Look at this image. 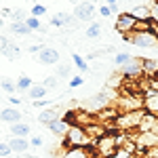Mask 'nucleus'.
Listing matches in <instances>:
<instances>
[{
	"mask_svg": "<svg viewBox=\"0 0 158 158\" xmlns=\"http://www.w3.org/2000/svg\"><path fill=\"white\" fill-rule=\"evenodd\" d=\"M25 25L30 27V32H32V30H40V27H42V25H40V19H36V17H27V19H25Z\"/></svg>",
	"mask_w": 158,
	"mask_h": 158,
	"instance_id": "obj_33",
	"label": "nucleus"
},
{
	"mask_svg": "<svg viewBox=\"0 0 158 158\" xmlns=\"http://www.w3.org/2000/svg\"><path fill=\"white\" fill-rule=\"evenodd\" d=\"M6 47H9V38H6V36H0V53L6 49Z\"/></svg>",
	"mask_w": 158,
	"mask_h": 158,
	"instance_id": "obj_39",
	"label": "nucleus"
},
{
	"mask_svg": "<svg viewBox=\"0 0 158 158\" xmlns=\"http://www.w3.org/2000/svg\"><path fill=\"white\" fill-rule=\"evenodd\" d=\"M72 61L76 63V68H78L80 72H86V70H89V65H86V61L82 59V57H80L78 53H74V55H72Z\"/></svg>",
	"mask_w": 158,
	"mask_h": 158,
	"instance_id": "obj_30",
	"label": "nucleus"
},
{
	"mask_svg": "<svg viewBox=\"0 0 158 158\" xmlns=\"http://www.w3.org/2000/svg\"><path fill=\"white\" fill-rule=\"evenodd\" d=\"M2 55L6 57L9 61H15V59H19V55H21V51H19V47H15L13 42H9V47L2 51Z\"/></svg>",
	"mask_w": 158,
	"mask_h": 158,
	"instance_id": "obj_21",
	"label": "nucleus"
},
{
	"mask_svg": "<svg viewBox=\"0 0 158 158\" xmlns=\"http://www.w3.org/2000/svg\"><path fill=\"white\" fill-rule=\"evenodd\" d=\"M143 112L158 118V93L156 91L146 89V93H143Z\"/></svg>",
	"mask_w": 158,
	"mask_h": 158,
	"instance_id": "obj_9",
	"label": "nucleus"
},
{
	"mask_svg": "<svg viewBox=\"0 0 158 158\" xmlns=\"http://www.w3.org/2000/svg\"><path fill=\"white\" fill-rule=\"evenodd\" d=\"M42 15H47V6L44 4H34L32 6V17H42Z\"/></svg>",
	"mask_w": 158,
	"mask_h": 158,
	"instance_id": "obj_32",
	"label": "nucleus"
},
{
	"mask_svg": "<svg viewBox=\"0 0 158 158\" xmlns=\"http://www.w3.org/2000/svg\"><path fill=\"white\" fill-rule=\"evenodd\" d=\"M133 156H135V154H131L127 148H118V150H116L110 158H133Z\"/></svg>",
	"mask_w": 158,
	"mask_h": 158,
	"instance_id": "obj_31",
	"label": "nucleus"
},
{
	"mask_svg": "<svg viewBox=\"0 0 158 158\" xmlns=\"http://www.w3.org/2000/svg\"><path fill=\"white\" fill-rule=\"evenodd\" d=\"M152 133L158 135V118H156V122H154V127H152Z\"/></svg>",
	"mask_w": 158,
	"mask_h": 158,
	"instance_id": "obj_42",
	"label": "nucleus"
},
{
	"mask_svg": "<svg viewBox=\"0 0 158 158\" xmlns=\"http://www.w3.org/2000/svg\"><path fill=\"white\" fill-rule=\"evenodd\" d=\"M13 150L9 146V141H0V156H11Z\"/></svg>",
	"mask_w": 158,
	"mask_h": 158,
	"instance_id": "obj_34",
	"label": "nucleus"
},
{
	"mask_svg": "<svg viewBox=\"0 0 158 158\" xmlns=\"http://www.w3.org/2000/svg\"><path fill=\"white\" fill-rule=\"evenodd\" d=\"M93 139L89 137L85 127L78 124H70L68 133L63 135V148H91Z\"/></svg>",
	"mask_w": 158,
	"mask_h": 158,
	"instance_id": "obj_1",
	"label": "nucleus"
},
{
	"mask_svg": "<svg viewBox=\"0 0 158 158\" xmlns=\"http://www.w3.org/2000/svg\"><path fill=\"white\" fill-rule=\"evenodd\" d=\"M42 146V137H32L30 139V148H40Z\"/></svg>",
	"mask_w": 158,
	"mask_h": 158,
	"instance_id": "obj_37",
	"label": "nucleus"
},
{
	"mask_svg": "<svg viewBox=\"0 0 158 158\" xmlns=\"http://www.w3.org/2000/svg\"><path fill=\"white\" fill-rule=\"evenodd\" d=\"M93 15H95V4H91V2H78L74 6V19H78V21H91Z\"/></svg>",
	"mask_w": 158,
	"mask_h": 158,
	"instance_id": "obj_7",
	"label": "nucleus"
},
{
	"mask_svg": "<svg viewBox=\"0 0 158 158\" xmlns=\"http://www.w3.org/2000/svg\"><path fill=\"white\" fill-rule=\"evenodd\" d=\"M57 118H61V110H59V106H51V108H47V110H42L40 114H38V120H40V124H51L53 120H57Z\"/></svg>",
	"mask_w": 158,
	"mask_h": 158,
	"instance_id": "obj_11",
	"label": "nucleus"
},
{
	"mask_svg": "<svg viewBox=\"0 0 158 158\" xmlns=\"http://www.w3.org/2000/svg\"><path fill=\"white\" fill-rule=\"evenodd\" d=\"M21 118H23V114L17 108H2L0 110V120L6 122V124H17V122H21Z\"/></svg>",
	"mask_w": 158,
	"mask_h": 158,
	"instance_id": "obj_12",
	"label": "nucleus"
},
{
	"mask_svg": "<svg viewBox=\"0 0 158 158\" xmlns=\"http://www.w3.org/2000/svg\"><path fill=\"white\" fill-rule=\"evenodd\" d=\"M148 9H150V23L158 27V0L156 2H150Z\"/></svg>",
	"mask_w": 158,
	"mask_h": 158,
	"instance_id": "obj_27",
	"label": "nucleus"
},
{
	"mask_svg": "<svg viewBox=\"0 0 158 158\" xmlns=\"http://www.w3.org/2000/svg\"><path fill=\"white\" fill-rule=\"evenodd\" d=\"M124 40L135 44V47H143V49H148V47H158V34H154L152 30L150 32H133V34H127Z\"/></svg>",
	"mask_w": 158,
	"mask_h": 158,
	"instance_id": "obj_5",
	"label": "nucleus"
},
{
	"mask_svg": "<svg viewBox=\"0 0 158 158\" xmlns=\"http://www.w3.org/2000/svg\"><path fill=\"white\" fill-rule=\"evenodd\" d=\"M131 15H133L137 21H150V9H148V4H137L135 9H131Z\"/></svg>",
	"mask_w": 158,
	"mask_h": 158,
	"instance_id": "obj_17",
	"label": "nucleus"
},
{
	"mask_svg": "<svg viewBox=\"0 0 158 158\" xmlns=\"http://www.w3.org/2000/svg\"><path fill=\"white\" fill-rule=\"evenodd\" d=\"M135 23H137V19H135L129 11H124V13H120V15L116 17L114 27H116V32H120L122 36H127V34H131V32L135 30Z\"/></svg>",
	"mask_w": 158,
	"mask_h": 158,
	"instance_id": "obj_6",
	"label": "nucleus"
},
{
	"mask_svg": "<svg viewBox=\"0 0 158 158\" xmlns=\"http://www.w3.org/2000/svg\"><path fill=\"white\" fill-rule=\"evenodd\" d=\"M70 74H72V70H70L68 63H59V65H57V74H55V76H57L59 80H61V78H68Z\"/></svg>",
	"mask_w": 158,
	"mask_h": 158,
	"instance_id": "obj_29",
	"label": "nucleus"
},
{
	"mask_svg": "<svg viewBox=\"0 0 158 158\" xmlns=\"http://www.w3.org/2000/svg\"><path fill=\"white\" fill-rule=\"evenodd\" d=\"M30 124L27 122H17V124H11V135L13 137H21V139H25L27 135H30Z\"/></svg>",
	"mask_w": 158,
	"mask_h": 158,
	"instance_id": "obj_18",
	"label": "nucleus"
},
{
	"mask_svg": "<svg viewBox=\"0 0 158 158\" xmlns=\"http://www.w3.org/2000/svg\"><path fill=\"white\" fill-rule=\"evenodd\" d=\"M139 65H141V72H146V74L158 72V61H154V59H139Z\"/></svg>",
	"mask_w": 158,
	"mask_h": 158,
	"instance_id": "obj_20",
	"label": "nucleus"
},
{
	"mask_svg": "<svg viewBox=\"0 0 158 158\" xmlns=\"http://www.w3.org/2000/svg\"><path fill=\"white\" fill-rule=\"evenodd\" d=\"M116 150H118V135H114V133H106L103 137H99L95 141L97 158H110Z\"/></svg>",
	"mask_w": 158,
	"mask_h": 158,
	"instance_id": "obj_4",
	"label": "nucleus"
},
{
	"mask_svg": "<svg viewBox=\"0 0 158 158\" xmlns=\"http://www.w3.org/2000/svg\"><path fill=\"white\" fill-rule=\"evenodd\" d=\"M85 36H86V38H91V40L99 38V36H101V23H91L89 27H86Z\"/></svg>",
	"mask_w": 158,
	"mask_h": 158,
	"instance_id": "obj_23",
	"label": "nucleus"
},
{
	"mask_svg": "<svg viewBox=\"0 0 158 158\" xmlns=\"http://www.w3.org/2000/svg\"><path fill=\"white\" fill-rule=\"evenodd\" d=\"M122 74H124L127 78H137V76H141V65H139V59H133L131 63H127V65L122 68Z\"/></svg>",
	"mask_w": 158,
	"mask_h": 158,
	"instance_id": "obj_16",
	"label": "nucleus"
},
{
	"mask_svg": "<svg viewBox=\"0 0 158 158\" xmlns=\"http://www.w3.org/2000/svg\"><path fill=\"white\" fill-rule=\"evenodd\" d=\"M82 82H85V78H82V76H74L72 80H70V86L74 89V86H80Z\"/></svg>",
	"mask_w": 158,
	"mask_h": 158,
	"instance_id": "obj_36",
	"label": "nucleus"
},
{
	"mask_svg": "<svg viewBox=\"0 0 158 158\" xmlns=\"http://www.w3.org/2000/svg\"><path fill=\"white\" fill-rule=\"evenodd\" d=\"M2 25H4V19H0V27H2Z\"/></svg>",
	"mask_w": 158,
	"mask_h": 158,
	"instance_id": "obj_43",
	"label": "nucleus"
},
{
	"mask_svg": "<svg viewBox=\"0 0 158 158\" xmlns=\"http://www.w3.org/2000/svg\"><path fill=\"white\" fill-rule=\"evenodd\" d=\"M30 89H32V78H30V76H21V78L17 80V91L27 93Z\"/></svg>",
	"mask_w": 158,
	"mask_h": 158,
	"instance_id": "obj_25",
	"label": "nucleus"
},
{
	"mask_svg": "<svg viewBox=\"0 0 158 158\" xmlns=\"http://www.w3.org/2000/svg\"><path fill=\"white\" fill-rule=\"evenodd\" d=\"M9 146H11L13 152L25 154V152L30 150V141H27V139H21V137H11V139H9Z\"/></svg>",
	"mask_w": 158,
	"mask_h": 158,
	"instance_id": "obj_15",
	"label": "nucleus"
},
{
	"mask_svg": "<svg viewBox=\"0 0 158 158\" xmlns=\"http://www.w3.org/2000/svg\"><path fill=\"white\" fill-rule=\"evenodd\" d=\"M27 97L32 99V101H40V99L47 97V89L42 85H32V89L27 91Z\"/></svg>",
	"mask_w": 158,
	"mask_h": 158,
	"instance_id": "obj_19",
	"label": "nucleus"
},
{
	"mask_svg": "<svg viewBox=\"0 0 158 158\" xmlns=\"http://www.w3.org/2000/svg\"><path fill=\"white\" fill-rule=\"evenodd\" d=\"M9 103H13V108H15V106H19V103H21V97H15V95H11V97H9Z\"/></svg>",
	"mask_w": 158,
	"mask_h": 158,
	"instance_id": "obj_41",
	"label": "nucleus"
},
{
	"mask_svg": "<svg viewBox=\"0 0 158 158\" xmlns=\"http://www.w3.org/2000/svg\"><path fill=\"white\" fill-rule=\"evenodd\" d=\"M47 129H49L53 135H57V137H63V135L68 133V129H70V124L65 120H61V118H57V120H53L51 124H47Z\"/></svg>",
	"mask_w": 158,
	"mask_h": 158,
	"instance_id": "obj_14",
	"label": "nucleus"
},
{
	"mask_svg": "<svg viewBox=\"0 0 158 158\" xmlns=\"http://www.w3.org/2000/svg\"><path fill=\"white\" fill-rule=\"evenodd\" d=\"M38 61L40 63H44V65H55V63H59V51L55 49V47H42V51L36 55Z\"/></svg>",
	"mask_w": 158,
	"mask_h": 158,
	"instance_id": "obj_10",
	"label": "nucleus"
},
{
	"mask_svg": "<svg viewBox=\"0 0 158 158\" xmlns=\"http://www.w3.org/2000/svg\"><path fill=\"white\" fill-rule=\"evenodd\" d=\"M114 103V95H112V91L110 89H106V91H99V93H95L93 97H89L82 103V110L85 112H89V114H95V112H103V110H108L110 106Z\"/></svg>",
	"mask_w": 158,
	"mask_h": 158,
	"instance_id": "obj_2",
	"label": "nucleus"
},
{
	"mask_svg": "<svg viewBox=\"0 0 158 158\" xmlns=\"http://www.w3.org/2000/svg\"><path fill=\"white\" fill-rule=\"evenodd\" d=\"M59 158H97V154L91 148H63Z\"/></svg>",
	"mask_w": 158,
	"mask_h": 158,
	"instance_id": "obj_8",
	"label": "nucleus"
},
{
	"mask_svg": "<svg viewBox=\"0 0 158 158\" xmlns=\"http://www.w3.org/2000/svg\"><path fill=\"white\" fill-rule=\"evenodd\" d=\"M99 15H101V17H110V15H112L110 9H108V4H106V6H99Z\"/></svg>",
	"mask_w": 158,
	"mask_h": 158,
	"instance_id": "obj_40",
	"label": "nucleus"
},
{
	"mask_svg": "<svg viewBox=\"0 0 158 158\" xmlns=\"http://www.w3.org/2000/svg\"><path fill=\"white\" fill-rule=\"evenodd\" d=\"M11 32L17 34V36H27L30 34V27L25 25V21H21V23H11Z\"/></svg>",
	"mask_w": 158,
	"mask_h": 158,
	"instance_id": "obj_24",
	"label": "nucleus"
},
{
	"mask_svg": "<svg viewBox=\"0 0 158 158\" xmlns=\"http://www.w3.org/2000/svg\"><path fill=\"white\" fill-rule=\"evenodd\" d=\"M0 80H2V78H0Z\"/></svg>",
	"mask_w": 158,
	"mask_h": 158,
	"instance_id": "obj_44",
	"label": "nucleus"
},
{
	"mask_svg": "<svg viewBox=\"0 0 158 158\" xmlns=\"http://www.w3.org/2000/svg\"><path fill=\"white\" fill-rule=\"evenodd\" d=\"M51 25H55V27L76 25V19H74V15H70V13H57V15H53V19H51Z\"/></svg>",
	"mask_w": 158,
	"mask_h": 158,
	"instance_id": "obj_13",
	"label": "nucleus"
},
{
	"mask_svg": "<svg viewBox=\"0 0 158 158\" xmlns=\"http://www.w3.org/2000/svg\"><path fill=\"white\" fill-rule=\"evenodd\" d=\"M131 61H133V55H129V53H116V57H114V63L120 65V68H124Z\"/></svg>",
	"mask_w": 158,
	"mask_h": 158,
	"instance_id": "obj_26",
	"label": "nucleus"
},
{
	"mask_svg": "<svg viewBox=\"0 0 158 158\" xmlns=\"http://www.w3.org/2000/svg\"><path fill=\"white\" fill-rule=\"evenodd\" d=\"M42 47H44V44H32V47H30V49H27V51H30L32 55H34V53H36V55H38V53L42 51Z\"/></svg>",
	"mask_w": 158,
	"mask_h": 158,
	"instance_id": "obj_38",
	"label": "nucleus"
},
{
	"mask_svg": "<svg viewBox=\"0 0 158 158\" xmlns=\"http://www.w3.org/2000/svg\"><path fill=\"white\" fill-rule=\"evenodd\" d=\"M143 110H137V112H127V114H118L116 116V129L122 131V133H131V131H139V124H141V118H143Z\"/></svg>",
	"mask_w": 158,
	"mask_h": 158,
	"instance_id": "obj_3",
	"label": "nucleus"
},
{
	"mask_svg": "<svg viewBox=\"0 0 158 158\" xmlns=\"http://www.w3.org/2000/svg\"><path fill=\"white\" fill-rule=\"evenodd\" d=\"M0 89H2L4 93H9V95H15V91H17V82L11 80V78H2V80H0Z\"/></svg>",
	"mask_w": 158,
	"mask_h": 158,
	"instance_id": "obj_22",
	"label": "nucleus"
},
{
	"mask_svg": "<svg viewBox=\"0 0 158 158\" xmlns=\"http://www.w3.org/2000/svg\"><path fill=\"white\" fill-rule=\"evenodd\" d=\"M108 9L112 15H120V11H118V2H114V0H110L108 2Z\"/></svg>",
	"mask_w": 158,
	"mask_h": 158,
	"instance_id": "obj_35",
	"label": "nucleus"
},
{
	"mask_svg": "<svg viewBox=\"0 0 158 158\" xmlns=\"http://www.w3.org/2000/svg\"><path fill=\"white\" fill-rule=\"evenodd\" d=\"M42 86H44L47 93H49V91H53V89L59 86V78H57V76H47V78L42 80Z\"/></svg>",
	"mask_w": 158,
	"mask_h": 158,
	"instance_id": "obj_28",
	"label": "nucleus"
}]
</instances>
